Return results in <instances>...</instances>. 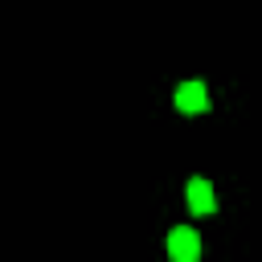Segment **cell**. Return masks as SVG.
Segmentation results:
<instances>
[{
  "label": "cell",
  "instance_id": "3",
  "mask_svg": "<svg viewBox=\"0 0 262 262\" xmlns=\"http://www.w3.org/2000/svg\"><path fill=\"white\" fill-rule=\"evenodd\" d=\"M184 201H188V209H192L196 217L217 213V192H213V184H209L205 176H192V180L184 184Z\"/></svg>",
  "mask_w": 262,
  "mask_h": 262
},
{
  "label": "cell",
  "instance_id": "1",
  "mask_svg": "<svg viewBox=\"0 0 262 262\" xmlns=\"http://www.w3.org/2000/svg\"><path fill=\"white\" fill-rule=\"evenodd\" d=\"M172 106H176L180 115H209V106H213V98H209V86H205L201 78H188V82H180V86L172 90Z\"/></svg>",
  "mask_w": 262,
  "mask_h": 262
},
{
  "label": "cell",
  "instance_id": "2",
  "mask_svg": "<svg viewBox=\"0 0 262 262\" xmlns=\"http://www.w3.org/2000/svg\"><path fill=\"white\" fill-rule=\"evenodd\" d=\"M164 250H168L172 262H196V258H201V233L188 229V225H176V229L168 233Z\"/></svg>",
  "mask_w": 262,
  "mask_h": 262
}]
</instances>
